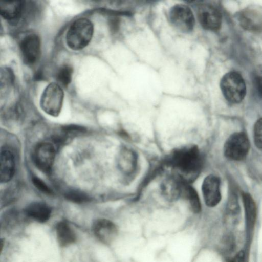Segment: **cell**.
I'll use <instances>...</instances> for the list:
<instances>
[{
	"label": "cell",
	"instance_id": "obj_13",
	"mask_svg": "<svg viewBox=\"0 0 262 262\" xmlns=\"http://www.w3.org/2000/svg\"><path fill=\"white\" fill-rule=\"evenodd\" d=\"M137 164L136 153L128 147H122L118 157V166L121 173L126 177L132 176L136 171Z\"/></svg>",
	"mask_w": 262,
	"mask_h": 262
},
{
	"label": "cell",
	"instance_id": "obj_12",
	"mask_svg": "<svg viewBox=\"0 0 262 262\" xmlns=\"http://www.w3.org/2000/svg\"><path fill=\"white\" fill-rule=\"evenodd\" d=\"M15 170V157L8 147L1 148L0 154V181L7 183L13 178Z\"/></svg>",
	"mask_w": 262,
	"mask_h": 262
},
{
	"label": "cell",
	"instance_id": "obj_5",
	"mask_svg": "<svg viewBox=\"0 0 262 262\" xmlns=\"http://www.w3.org/2000/svg\"><path fill=\"white\" fill-rule=\"evenodd\" d=\"M250 149V142L247 135L243 132L231 135L224 146L225 156L232 160L240 161L247 156Z\"/></svg>",
	"mask_w": 262,
	"mask_h": 262
},
{
	"label": "cell",
	"instance_id": "obj_4",
	"mask_svg": "<svg viewBox=\"0 0 262 262\" xmlns=\"http://www.w3.org/2000/svg\"><path fill=\"white\" fill-rule=\"evenodd\" d=\"M64 93L59 84H49L44 90L40 100L41 109L52 116H57L61 110Z\"/></svg>",
	"mask_w": 262,
	"mask_h": 262
},
{
	"label": "cell",
	"instance_id": "obj_24",
	"mask_svg": "<svg viewBox=\"0 0 262 262\" xmlns=\"http://www.w3.org/2000/svg\"><path fill=\"white\" fill-rule=\"evenodd\" d=\"M32 183L36 188L40 191L48 195L52 194V190L47 185V184L39 178L33 177L32 179Z\"/></svg>",
	"mask_w": 262,
	"mask_h": 262
},
{
	"label": "cell",
	"instance_id": "obj_17",
	"mask_svg": "<svg viewBox=\"0 0 262 262\" xmlns=\"http://www.w3.org/2000/svg\"><path fill=\"white\" fill-rule=\"evenodd\" d=\"M182 181L175 175L166 178L162 183L163 195L169 201H174L180 197Z\"/></svg>",
	"mask_w": 262,
	"mask_h": 262
},
{
	"label": "cell",
	"instance_id": "obj_10",
	"mask_svg": "<svg viewBox=\"0 0 262 262\" xmlns=\"http://www.w3.org/2000/svg\"><path fill=\"white\" fill-rule=\"evenodd\" d=\"M19 45L26 63L33 64L38 60L40 54V40L37 35L32 34L26 36Z\"/></svg>",
	"mask_w": 262,
	"mask_h": 262
},
{
	"label": "cell",
	"instance_id": "obj_2",
	"mask_svg": "<svg viewBox=\"0 0 262 262\" xmlns=\"http://www.w3.org/2000/svg\"><path fill=\"white\" fill-rule=\"evenodd\" d=\"M93 32V25L90 20L78 19L71 24L67 33V44L73 50H81L90 43Z\"/></svg>",
	"mask_w": 262,
	"mask_h": 262
},
{
	"label": "cell",
	"instance_id": "obj_1",
	"mask_svg": "<svg viewBox=\"0 0 262 262\" xmlns=\"http://www.w3.org/2000/svg\"><path fill=\"white\" fill-rule=\"evenodd\" d=\"M167 163L175 171L176 177L190 184L200 173L203 160L198 147L191 145L174 150Z\"/></svg>",
	"mask_w": 262,
	"mask_h": 262
},
{
	"label": "cell",
	"instance_id": "obj_7",
	"mask_svg": "<svg viewBox=\"0 0 262 262\" xmlns=\"http://www.w3.org/2000/svg\"><path fill=\"white\" fill-rule=\"evenodd\" d=\"M56 150L49 142L38 144L33 152V159L37 167L43 172L49 173L53 165Z\"/></svg>",
	"mask_w": 262,
	"mask_h": 262
},
{
	"label": "cell",
	"instance_id": "obj_11",
	"mask_svg": "<svg viewBox=\"0 0 262 262\" xmlns=\"http://www.w3.org/2000/svg\"><path fill=\"white\" fill-rule=\"evenodd\" d=\"M93 231L96 237L105 244H110L117 237L118 228L112 221L105 219H99L93 225Z\"/></svg>",
	"mask_w": 262,
	"mask_h": 262
},
{
	"label": "cell",
	"instance_id": "obj_27",
	"mask_svg": "<svg viewBox=\"0 0 262 262\" xmlns=\"http://www.w3.org/2000/svg\"><path fill=\"white\" fill-rule=\"evenodd\" d=\"M258 86L260 92L262 93V78L260 79L258 81Z\"/></svg>",
	"mask_w": 262,
	"mask_h": 262
},
{
	"label": "cell",
	"instance_id": "obj_14",
	"mask_svg": "<svg viewBox=\"0 0 262 262\" xmlns=\"http://www.w3.org/2000/svg\"><path fill=\"white\" fill-rule=\"evenodd\" d=\"M24 7V1L0 2V14L5 19L15 22L21 16Z\"/></svg>",
	"mask_w": 262,
	"mask_h": 262
},
{
	"label": "cell",
	"instance_id": "obj_25",
	"mask_svg": "<svg viewBox=\"0 0 262 262\" xmlns=\"http://www.w3.org/2000/svg\"><path fill=\"white\" fill-rule=\"evenodd\" d=\"M228 210L232 213H235L238 212V206L236 199L234 195L230 198L228 205Z\"/></svg>",
	"mask_w": 262,
	"mask_h": 262
},
{
	"label": "cell",
	"instance_id": "obj_21",
	"mask_svg": "<svg viewBox=\"0 0 262 262\" xmlns=\"http://www.w3.org/2000/svg\"><path fill=\"white\" fill-rule=\"evenodd\" d=\"M73 68L69 64H64L58 70L56 74V79L59 84L67 87L70 83L73 74Z\"/></svg>",
	"mask_w": 262,
	"mask_h": 262
},
{
	"label": "cell",
	"instance_id": "obj_23",
	"mask_svg": "<svg viewBox=\"0 0 262 262\" xmlns=\"http://www.w3.org/2000/svg\"><path fill=\"white\" fill-rule=\"evenodd\" d=\"M254 140L256 146L262 149V118L258 119L254 124Z\"/></svg>",
	"mask_w": 262,
	"mask_h": 262
},
{
	"label": "cell",
	"instance_id": "obj_9",
	"mask_svg": "<svg viewBox=\"0 0 262 262\" xmlns=\"http://www.w3.org/2000/svg\"><path fill=\"white\" fill-rule=\"evenodd\" d=\"M202 193L205 202L209 207L216 206L221 201L220 180L213 174L207 176L202 186Z\"/></svg>",
	"mask_w": 262,
	"mask_h": 262
},
{
	"label": "cell",
	"instance_id": "obj_3",
	"mask_svg": "<svg viewBox=\"0 0 262 262\" xmlns=\"http://www.w3.org/2000/svg\"><path fill=\"white\" fill-rule=\"evenodd\" d=\"M220 86L224 97L231 103H239L246 95L245 80L236 72H230L225 74L221 80Z\"/></svg>",
	"mask_w": 262,
	"mask_h": 262
},
{
	"label": "cell",
	"instance_id": "obj_26",
	"mask_svg": "<svg viewBox=\"0 0 262 262\" xmlns=\"http://www.w3.org/2000/svg\"><path fill=\"white\" fill-rule=\"evenodd\" d=\"M245 254L243 251L238 252L233 258L232 262H244Z\"/></svg>",
	"mask_w": 262,
	"mask_h": 262
},
{
	"label": "cell",
	"instance_id": "obj_16",
	"mask_svg": "<svg viewBox=\"0 0 262 262\" xmlns=\"http://www.w3.org/2000/svg\"><path fill=\"white\" fill-rule=\"evenodd\" d=\"M26 214L39 223H45L50 218L51 209L42 202H33L28 205L25 209Z\"/></svg>",
	"mask_w": 262,
	"mask_h": 262
},
{
	"label": "cell",
	"instance_id": "obj_19",
	"mask_svg": "<svg viewBox=\"0 0 262 262\" xmlns=\"http://www.w3.org/2000/svg\"><path fill=\"white\" fill-rule=\"evenodd\" d=\"M180 197L184 199L194 213H199L201 210V205L199 195L196 190L189 183L182 181Z\"/></svg>",
	"mask_w": 262,
	"mask_h": 262
},
{
	"label": "cell",
	"instance_id": "obj_15",
	"mask_svg": "<svg viewBox=\"0 0 262 262\" xmlns=\"http://www.w3.org/2000/svg\"><path fill=\"white\" fill-rule=\"evenodd\" d=\"M239 22L244 29L254 32L262 31V16L252 10H245L240 13Z\"/></svg>",
	"mask_w": 262,
	"mask_h": 262
},
{
	"label": "cell",
	"instance_id": "obj_8",
	"mask_svg": "<svg viewBox=\"0 0 262 262\" xmlns=\"http://www.w3.org/2000/svg\"><path fill=\"white\" fill-rule=\"evenodd\" d=\"M198 18L201 26L208 30L216 31L221 25L222 16L220 11L208 4H203L199 7Z\"/></svg>",
	"mask_w": 262,
	"mask_h": 262
},
{
	"label": "cell",
	"instance_id": "obj_22",
	"mask_svg": "<svg viewBox=\"0 0 262 262\" xmlns=\"http://www.w3.org/2000/svg\"><path fill=\"white\" fill-rule=\"evenodd\" d=\"M67 200L75 203H83L89 202L90 197L83 192L78 190H71L65 194Z\"/></svg>",
	"mask_w": 262,
	"mask_h": 262
},
{
	"label": "cell",
	"instance_id": "obj_18",
	"mask_svg": "<svg viewBox=\"0 0 262 262\" xmlns=\"http://www.w3.org/2000/svg\"><path fill=\"white\" fill-rule=\"evenodd\" d=\"M55 231L58 243L61 247L69 246L76 241V234L67 222H58L56 225Z\"/></svg>",
	"mask_w": 262,
	"mask_h": 262
},
{
	"label": "cell",
	"instance_id": "obj_6",
	"mask_svg": "<svg viewBox=\"0 0 262 262\" xmlns=\"http://www.w3.org/2000/svg\"><path fill=\"white\" fill-rule=\"evenodd\" d=\"M169 18L171 24L182 32H189L194 27L193 14L186 5L178 4L172 7L169 10Z\"/></svg>",
	"mask_w": 262,
	"mask_h": 262
},
{
	"label": "cell",
	"instance_id": "obj_20",
	"mask_svg": "<svg viewBox=\"0 0 262 262\" xmlns=\"http://www.w3.org/2000/svg\"><path fill=\"white\" fill-rule=\"evenodd\" d=\"M245 219L247 227L251 228L253 227L256 218V206L251 195L246 192L242 193Z\"/></svg>",
	"mask_w": 262,
	"mask_h": 262
}]
</instances>
